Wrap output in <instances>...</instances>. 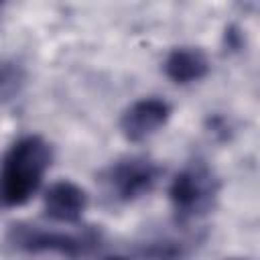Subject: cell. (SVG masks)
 <instances>
[{"instance_id": "obj_1", "label": "cell", "mask_w": 260, "mask_h": 260, "mask_svg": "<svg viewBox=\"0 0 260 260\" xmlns=\"http://www.w3.org/2000/svg\"><path fill=\"white\" fill-rule=\"evenodd\" d=\"M53 160L51 144L39 134L18 138L0 162V205H24L41 187Z\"/></svg>"}, {"instance_id": "obj_2", "label": "cell", "mask_w": 260, "mask_h": 260, "mask_svg": "<svg viewBox=\"0 0 260 260\" xmlns=\"http://www.w3.org/2000/svg\"><path fill=\"white\" fill-rule=\"evenodd\" d=\"M6 242L26 254H57L67 260H83L95 254L102 246V234L93 228L79 232H53L32 223L16 221L8 225Z\"/></svg>"}, {"instance_id": "obj_3", "label": "cell", "mask_w": 260, "mask_h": 260, "mask_svg": "<svg viewBox=\"0 0 260 260\" xmlns=\"http://www.w3.org/2000/svg\"><path fill=\"white\" fill-rule=\"evenodd\" d=\"M219 183L215 175L205 165L193 162L173 177L169 185V199L177 217L185 221L205 215L213 207Z\"/></svg>"}, {"instance_id": "obj_4", "label": "cell", "mask_w": 260, "mask_h": 260, "mask_svg": "<svg viewBox=\"0 0 260 260\" xmlns=\"http://www.w3.org/2000/svg\"><path fill=\"white\" fill-rule=\"evenodd\" d=\"M160 177V167L146 156H126L106 171L110 193L124 203L148 195Z\"/></svg>"}, {"instance_id": "obj_5", "label": "cell", "mask_w": 260, "mask_h": 260, "mask_svg": "<svg viewBox=\"0 0 260 260\" xmlns=\"http://www.w3.org/2000/svg\"><path fill=\"white\" fill-rule=\"evenodd\" d=\"M171 118V106L162 98H140L134 104H130L122 118H120V130L122 134L132 142H142L156 134Z\"/></svg>"}, {"instance_id": "obj_6", "label": "cell", "mask_w": 260, "mask_h": 260, "mask_svg": "<svg viewBox=\"0 0 260 260\" xmlns=\"http://www.w3.org/2000/svg\"><path fill=\"white\" fill-rule=\"evenodd\" d=\"M45 213L53 221L59 223H75L81 219L87 207V193L73 181H57L53 183L43 197Z\"/></svg>"}, {"instance_id": "obj_7", "label": "cell", "mask_w": 260, "mask_h": 260, "mask_svg": "<svg viewBox=\"0 0 260 260\" xmlns=\"http://www.w3.org/2000/svg\"><path fill=\"white\" fill-rule=\"evenodd\" d=\"M165 73L175 83H193L209 73V59L197 47H175L165 59Z\"/></svg>"}, {"instance_id": "obj_8", "label": "cell", "mask_w": 260, "mask_h": 260, "mask_svg": "<svg viewBox=\"0 0 260 260\" xmlns=\"http://www.w3.org/2000/svg\"><path fill=\"white\" fill-rule=\"evenodd\" d=\"M6 79H8V71L0 65V85H4V83H6Z\"/></svg>"}, {"instance_id": "obj_9", "label": "cell", "mask_w": 260, "mask_h": 260, "mask_svg": "<svg viewBox=\"0 0 260 260\" xmlns=\"http://www.w3.org/2000/svg\"><path fill=\"white\" fill-rule=\"evenodd\" d=\"M108 260H130V258H126V256H114V258H108Z\"/></svg>"}, {"instance_id": "obj_10", "label": "cell", "mask_w": 260, "mask_h": 260, "mask_svg": "<svg viewBox=\"0 0 260 260\" xmlns=\"http://www.w3.org/2000/svg\"><path fill=\"white\" fill-rule=\"evenodd\" d=\"M228 260H246V258H228Z\"/></svg>"}]
</instances>
